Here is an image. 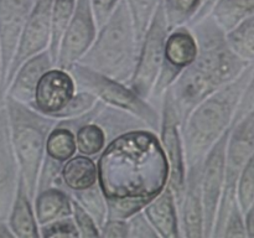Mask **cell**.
I'll use <instances>...</instances> for the list:
<instances>
[{
	"label": "cell",
	"mask_w": 254,
	"mask_h": 238,
	"mask_svg": "<svg viewBox=\"0 0 254 238\" xmlns=\"http://www.w3.org/2000/svg\"><path fill=\"white\" fill-rule=\"evenodd\" d=\"M98 32L92 0H77L76 9L62 36L55 67L67 69L78 62L93 44Z\"/></svg>",
	"instance_id": "4fadbf2b"
},
{
	"label": "cell",
	"mask_w": 254,
	"mask_h": 238,
	"mask_svg": "<svg viewBox=\"0 0 254 238\" xmlns=\"http://www.w3.org/2000/svg\"><path fill=\"white\" fill-rule=\"evenodd\" d=\"M254 153V108L248 112L241 120L232 124L226 146L225 183L218 205L211 237L222 238L226 218L231 208L237 202V182L247 161Z\"/></svg>",
	"instance_id": "52a82bcc"
},
{
	"label": "cell",
	"mask_w": 254,
	"mask_h": 238,
	"mask_svg": "<svg viewBox=\"0 0 254 238\" xmlns=\"http://www.w3.org/2000/svg\"><path fill=\"white\" fill-rule=\"evenodd\" d=\"M98 182V168L93 158L87 155H73L62 165L61 174L54 185L64 190H83Z\"/></svg>",
	"instance_id": "7402d4cb"
},
{
	"label": "cell",
	"mask_w": 254,
	"mask_h": 238,
	"mask_svg": "<svg viewBox=\"0 0 254 238\" xmlns=\"http://www.w3.org/2000/svg\"><path fill=\"white\" fill-rule=\"evenodd\" d=\"M161 0H126L128 9L133 19L134 30H135L136 41L139 46L145 35L150 20L155 12L156 6Z\"/></svg>",
	"instance_id": "4dcf8cb0"
},
{
	"label": "cell",
	"mask_w": 254,
	"mask_h": 238,
	"mask_svg": "<svg viewBox=\"0 0 254 238\" xmlns=\"http://www.w3.org/2000/svg\"><path fill=\"white\" fill-rule=\"evenodd\" d=\"M159 135H160L159 140L165 154L169 168L166 185L173 191L176 206H179L183 200L184 190H185L186 163L180 119H179L169 88L166 89L161 99V123Z\"/></svg>",
	"instance_id": "9c48e42d"
},
{
	"label": "cell",
	"mask_w": 254,
	"mask_h": 238,
	"mask_svg": "<svg viewBox=\"0 0 254 238\" xmlns=\"http://www.w3.org/2000/svg\"><path fill=\"white\" fill-rule=\"evenodd\" d=\"M72 217L78 230L79 237L82 238H96L99 237V228L92 216L72 198Z\"/></svg>",
	"instance_id": "e575fe53"
},
{
	"label": "cell",
	"mask_w": 254,
	"mask_h": 238,
	"mask_svg": "<svg viewBox=\"0 0 254 238\" xmlns=\"http://www.w3.org/2000/svg\"><path fill=\"white\" fill-rule=\"evenodd\" d=\"M76 93V84L68 71L52 67L40 79L30 107L54 118Z\"/></svg>",
	"instance_id": "e0dca14e"
},
{
	"label": "cell",
	"mask_w": 254,
	"mask_h": 238,
	"mask_svg": "<svg viewBox=\"0 0 254 238\" xmlns=\"http://www.w3.org/2000/svg\"><path fill=\"white\" fill-rule=\"evenodd\" d=\"M66 71L73 78L76 91L91 92L107 106L129 112L143 120L151 131L159 134L161 109L138 96L128 84L109 78L79 62L69 66Z\"/></svg>",
	"instance_id": "8992f818"
},
{
	"label": "cell",
	"mask_w": 254,
	"mask_h": 238,
	"mask_svg": "<svg viewBox=\"0 0 254 238\" xmlns=\"http://www.w3.org/2000/svg\"><path fill=\"white\" fill-rule=\"evenodd\" d=\"M236 198L243 215L254 203V153L247 161L238 178Z\"/></svg>",
	"instance_id": "1f68e13d"
},
{
	"label": "cell",
	"mask_w": 254,
	"mask_h": 238,
	"mask_svg": "<svg viewBox=\"0 0 254 238\" xmlns=\"http://www.w3.org/2000/svg\"><path fill=\"white\" fill-rule=\"evenodd\" d=\"M40 237L44 238H78L79 233L72 216L52 221L40 226Z\"/></svg>",
	"instance_id": "836d02e7"
},
{
	"label": "cell",
	"mask_w": 254,
	"mask_h": 238,
	"mask_svg": "<svg viewBox=\"0 0 254 238\" xmlns=\"http://www.w3.org/2000/svg\"><path fill=\"white\" fill-rule=\"evenodd\" d=\"M139 47L128 5L121 0L78 62L127 84L135 69Z\"/></svg>",
	"instance_id": "277c9868"
},
{
	"label": "cell",
	"mask_w": 254,
	"mask_h": 238,
	"mask_svg": "<svg viewBox=\"0 0 254 238\" xmlns=\"http://www.w3.org/2000/svg\"><path fill=\"white\" fill-rule=\"evenodd\" d=\"M197 42L190 27L186 25L175 27L168 35L164 52V61L160 73L155 82L148 101L154 106H160L166 89L174 83L184 68L189 66L197 56Z\"/></svg>",
	"instance_id": "30bf717a"
},
{
	"label": "cell",
	"mask_w": 254,
	"mask_h": 238,
	"mask_svg": "<svg viewBox=\"0 0 254 238\" xmlns=\"http://www.w3.org/2000/svg\"><path fill=\"white\" fill-rule=\"evenodd\" d=\"M69 195L92 216L98 228L103 226L107 221V200L99 181L83 190L69 191Z\"/></svg>",
	"instance_id": "4316f807"
},
{
	"label": "cell",
	"mask_w": 254,
	"mask_h": 238,
	"mask_svg": "<svg viewBox=\"0 0 254 238\" xmlns=\"http://www.w3.org/2000/svg\"><path fill=\"white\" fill-rule=\"evenodd\" d=\"M20 175L4 102V106L0 108V220L7 221L16 196Z\"/></svg>",
	"instance_id": "9a60e30c"
},
{
	"label": "cell",
	"mask_w": 254,
	"mask_h": 238,
	"mask_svg": "<svg viewBox=\"0 0 254 238\" xmlns=\"http://www.w3.org/2000/svg\"><path fill=\"white\" fill-rule=\"evenodd\" d=\"M0 81H1V54H0Z\"/></svg>",
	"instance_id": "ee69618b"
},
{
	"label": "cell",
	"mask_w": 254,
	"mask_h": 238,
	"mask_svg": "<svg viewBox=\"0 0 254 238\" xmlns=\"http://www.w3.org/2000/svg\"><path fill=\"white\" fill-rule=\"evenodd\" d=\"M119 1L121 0H92V7L98 29L106 24Z\"/></svg>",
	"instance_id": "ab89813d"
},
{
	"label": "cell",
	"mask_w": 254,
	"mask_h": 238,
	"mask_svg": "<svg viewBox=\"0 0 254 238\" xmlns=\"http://www.w3.org/2000/svg\"><path fill=\"white\" fill-rule=\"evenodd\" d=\"M34 1L35 0H0V93Z\"/></svg>",
	"instance_id": "5bb4252c"
},
{
	"label": "cell",
	"mask_w": 254,
	"mask_h": 238,
	"mask_svg": "<svg viewBox=\"0 0 254 238\" xmlns=\"http://www.w3.org/2000/svg\"><path fill=\"white\" fill-rule=\"evenodd\" d=\"M7 223L15 238L40 237V226L34 211V201L29 196L22 176L20 175L16 196L7 217Z\"/></svg>",
	"instance_id": "ffe728a7"
},
{
	"label": "cell",
	"mask_w": 254,
	"mask_h": 238,
	"mask_svg": "<svg viewBox=\"0 0 254 238\" xmlns=\"http://www.w3.org/2000/svg\"><path fill=\"white\" fill-rule=\"evenodd\" d=\"M169 32L164 7L160 1L140 42L133 76L127 83L144 99H149L160 73Z\"/></svg>",
	"instance_id": "ba28073f"
},
{
	"label": "cell",
	"mask_w": 254,
	"mask_h": 238,
	"mask_svg": "<svg viewBox=\"0 0 254 238\" xmlns=\"http://www.w3.org/2000/svg\"><path fill=\"white\" fill-rule=\"evenodd\" d=\"M208 15L223 31L228 32L254 15V0H216Z\"/></svg>",
	"instance_id": "603a6c76"
},
{
	"label": "cell",
	"mask_w": 254,
	"mask_h": 238,
	"mask_svg": "<svg viewBox=\"0 0 254 238\" xmlns=\"http://www.w3.org/2000/svg\"><path fill=\"white\" fill-rule=\"evenodd\" d=\"M107 200V220H128L149 202V198L136 196H112Z\"/></svg>",
	"instance_id": "f546056e"
},
{
	"label": "cell",
	"mask_w": 254,
	"mask_h": 238,
	"mask_svg": "<svg viewBox=\"0 0 254 238\" xmlns=\"http://www.w3.org/2000/svg\"><path fill=\"white\" fill-rule=\"evenodd\" d=\"M253 108H254V64H253L252 76H251L250 82H248L247 87H246L245 93H243L242 98H241L240 101V104H238L232 124L237 123L238 120H241V119H242L248 112L252 111Z\"/></svg>",
	"instance_id": "74e56055"
},
{
	"label": "cell",
	"mask_w": 254,
	"mask_h": 238,
	"mask_svg": "<svg viewBox=\"0 0 254 238\" xmlns=\"http://www.w3.org/2000/svg\"><path fill=\"white\" fill-rule=\"evenodd\" d=\"M99 237L128 238V222L127 220H107L99 228Z\"/></svg>",
	"instance_id": "f35d334b"
},
{
	"label": "cell",
	"mask_w": 254,
	"mask_h": 238,
	"mask_svg": "<svg viewBox=\"0 0 254 238\" xmlns=\"http://www.w3.org/2000/svg\"><path fill=\"white\" fill-rule=\"evenodd\" d=\"M231 128L218 139L202 161L201 190L203 205V238L212 236L218 205L225 183L226 146Z\"/></svg>",
	"instance_id": "7c38bea8"
},
{
	"label": "cell",
	"mask_w": 254,
	"mask_h": 238,
	"mask_svg": "<svg viewBox=\"0 0 254 238\" xmlns=\"http://www.w3.org/2000/svg\"><path fill=\"white\" fill-rule=\"evenodd\" d=\"M76 146L78 154L87 156L98 155L109 144L106 131L94 121L83 124L76 131Z\"/></svg>",
	"instance_id": "f1b7e54d"
},
{
	"label": "cell",
	"mask_w": 254,
	"mask_h": 238,
	"mask_svg": "<svg viewBox=\"0 0 254 238\" xmlns=\"http://www.w3.org/2000/svg\"><path fill=\"white\" fill-rule=\"evenodd\" d=\"M98 181L106 197L151 200L168 183L169 168L158 134L135 130L117 136L102 151Z\"/></svg>",
	"instance_id": "6da1fadb"
},
{
	"label": "cell",
	"mask_w": 254,
	"mask_h": 238,
	"mask_svg": "<svg viewBox=\"0 0 254 238\" xmlns=\"http://www.w3.org/2000/svg\"><path fill=\"white\" fill-rule=\"evenodd\" d=\"M226 39L237 56L250 63L254 62V15L226 32Z\"/></svg>",
	"instance_id": "83f0119b"
},
{
	"label": "cell",
	"mask_w": 254,
	"mask_h": 238,
	"mask_svg": "<svg viewBox=\"0 0 254 238\" xmlns=\"http://www.w3.org/2000/svg\"><path fill=\"white\" fill-rule=\"evenodd\" d=\"M76 151V134L73 129L59 120L47 136L45 156L64 165Z\"/></svg>",
	"instance_id": "cb8c5ba5"
},
{
	"label": "cell",
	"mask_w": 254,
	"mask_h": 238,
	"mask_svg": "<svg viewBox=\"0 0 254 238\" xmlns=\"http://www.w3.org/2000/svg\"><path fill=\"white\" fill-rule=\"evenodd\" d=\"M190 29L197 42V56L169 87L181 126L198 103L237 78L251 64L233 52L226 32L211 15Z\"/></svg>",
	"instance_id": "7a4b0ae2"
},
{
	"label": "cell",
	"mask_w": 254,
	"mask_h": 238,
	"mask_svg": "<svg viewBox=\"0 0 254 238\" xmlns=\"http://www.w3.org/2000/svg\"><path fill=\"white\" fill-rule=\"evenodd\" d=\"M149 222L153 225L159 237L178 238L180 236L179 213L173 191L168 185L154 196L143 208Z\"/></svg>",
	"instance_id": "d6986e66"
},
{
	"label": "cell",
	"mask_w": 254,
	"mask_h": 238,
	"mask_svg": "<svg viewBox=\"0 0 254 238\" xmlns=\"http://www.w3.org/2000/svg\"><path fill=\"white\" fill-rule=\"evenodd\" d=\"M4 102L12 148L27 193L34 201L46 151L47 136L59 120L35 111L27 104L15 101L11 97L5 96Z\"/></svg>",
	"instance_id": "5b68a950"
},
{
	"label": "cell",
	"mask_w": 254,
	"mask_h": 238,
	"mask_svg": "<svg viewBox=\"0 0 254 238\" xmlns=\"http://www.w3.org/2000/svg\"><path fill=\"white\" fill-rule=\"evenodd\" d=\"M34 211L39 226L72 216V197L61 186L52 185L36 193Z\"/></svg>",
	"instance_id": "44dd1931"
},
{
	"label": "cell",
	"mask_w": 254,
	"mask_h": 238,
	"mask_svg": "<svg viewBox=\"0 0 254 238\" xmlns=\"http://www.w3.org/2000/svg\"><path fill=\"white\" fill-rule=\"evenodd\" d=\"M202 163L186 168L185 190L178 206L180 236L186 238H203V205L201 190Z\"/></svg>",
	"instance_id": "2e32d148"
},
{
	"label": "cell",
	"mask_w": 254,
	"mask_h": 238,
	"mask_svg": "<svg viewBox=\"0 0 254 238\" xmlns=\"http://www.w3.org/2000/svg\"><path fill=\"white\" fill-rule=\"evenodd\" d=\"M251 63L240 76L203 99L181 126L186 168L202 163L216 141L232 126L235 113L253 71Z\"/></svg>",
	"instance_id": "3957f363"
},
{
	"label": "cell",
	"mask_w": 254,
	"mask_h": 238,
	"mask_svg": "<svg viewBox=\"0 0 254 238\" xmlns=\"http://www.w3.org/2000/svg\"><path fill=\"white\" fill-rule=\"evenodd\" d=\"M0 238H15L7 221L0 220Z\"/></svg>",
	"instance_id": "7bdbcfd3"
},
{
	"label": "cell",
	"mask_w": 254,
	"mask_h": 238,
	"mask_svg": "<svg viewBox=\"0 0 254 238\" xmlns=\"http://www.w3.org/2000/svg\"><path fill=\"white\" fill-rule=\"evenodd\" d=\"M97 102H98V99L91 92L76 91V93L69 99L68 103L61 111L57 112L54 116V118L57 119V120L76 118V117H79L82 114L87 113L88 111H91L96 106Z\"/></svg>",
	"instance_id": "d6a6232c"
},
{
	"label": "cell",
	"mask_w": 254,
	"mask_h": 238,
	"mask_svg": "<svg viewBox=\"0 0 254 238\" xmlns=\"http://www.w3.org/2000/svg\"><path fill=\"white\" fill-rule=\"evenodd\" d=\"M205 2L206 0H161L169 31L184 25L188 26Z\"/></svg>",
	"instance_id": "484cf974"
},
{
	"label": "cell",
	"mask_w": 254,
	"mask_h": 238,
	"mask_svg": "<svg viewBox=\"0 0 254 238\" xmlns=\"http://www.w3.org/2000/svg\"><path fill=\"white\" fill-rule=\"evenodd\" d=\"M246 226L245 215L238 206L237 202L231 208L227 218H226L225 227H223L222 238H246Z\"/></svg>",
	"instance_id": "8d00e7d4"
},
{
	"label": "cell",
	"mask_w": 254,
	"mask_h": 238,
	"mask_svg": "<svg viewBox=\"0 0 254 238\" xmlns=\"http://www.w3.org/2000/svg\"><path fill=\"white\" fill-rule=\"evenodd\" d=\"M246 233L248 238H254V203L245 213Z\"/></svg>",
	"instance_id": "60d3db41"
},
{
	"label": "cell",
	"mask_w": 254,
	"mask_h": 238,
	"mask_svg": "<svg viewBox=\"0 0 254 238\" xmlns=\"http://www.w3.org/2000/svg\"><path fill=\"white\" fill-rule=\"evenodd\" d=\"M4 106V98H0V108Z\"/></svg>",
	"instance_id": "f6af8a7d"
},
{
	"label": "cell",
	"mask_w": 254,
	"mask_h": 238,
	"mask_svg": "<svg viewBox=\"0 0 254 238\" xmlns=\"http://www.w3.org/2000/svg\"><path fill=\"white\" fill-rule=\"evenodd\" d=\"M77 0H54L51 17V40H50L49 51L51 55L54 66L56 64L59 47L62 36L68 26L71 17L76 9Z\"/></svg>",
	"instance_id": "d4e9b609"
},
{
	"label": "cell",
	"mask_w": 254,
	"mask_h": 238,
	"mask_svg": "<svg viewBox=\"0 0 254 238\" xmlns=\"http://www.w3.org/2000/svg\"><path fill=\"white\" fill-rule=\"evenodd\" d=\"M52 67L55 66L49 49L27 59L12 77L4 97H11L20 103L30 106L34 102L40 79Z\"/></svg>",
	"instance_id": "ac0fdd59"
},
{
	"label": "cell",
	"mask_w": 254,
	"mask_h": 238,
	"mask_svg": "<svg viewBox=\"0 0 254 238\" xmlns=\"http://www.w3.org/2000/svg\"><path fill=\"white\" fill-rule=\"evenodd\" d=\"M128 222V238H158L159 235L146 218L143 210L134 213L127 220Z\"/></svg>",
	"instance_id": "d590c367"
},
{
	"label": "cell",
	"mask_w": 254,
	"mask_h": 238,
	"mask_svg": "<svg viewBox=\"0 0 254 238\" xmlns=\"http://www.w3.org/2000/svg\"><path fill=\"white\" fill-rule=\"evenodd\" d=\"M215 2H216V0H206V2H205V5H203V6H202V9H201L200 11H198V14L196 15L195 17H193L192 21H191L190 24L188 25V26L190 27L191 25L196 24V22L200 21L201 19H203V17H205V16H207V15L210 14L211 9H212V6H213V4H215Z\"/></svg>",
	"instance_id": "b9f144b4"
},
{
	"label": "cell",
	"mask_w": 254,
	"mask_h": 238,
	"mask_svg": "<svg viewBox=\"0 0 254 238\" xmlns=\"http://www.w3.org/2000/svg\"><path fill=\"white\" fill-rule=\"evenodd\" d=\"M54 0H35L20 36L19 45L7 71L0 97L4 94L19 67L30 57L49 49L51 40V17Z\"/></svg>",
	"instance_id": "8fae6325"
}]
</instances>
